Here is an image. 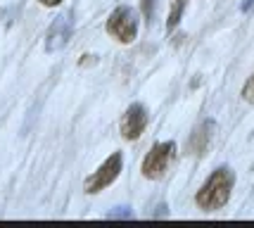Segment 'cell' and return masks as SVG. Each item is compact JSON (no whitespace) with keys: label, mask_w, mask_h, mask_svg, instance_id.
<instances>
[{"label":"cell","mask_w":254,"mask_h":228,"mask_svg":"<svg viewBox=\"0 0 254 228\" xmlns=\"http://www.w3.org/2000/svg\"><path fill=\"white\" fill-rule=\"evenodd\" d=\"M233 185H235V174H233V169L219 166V169L204 181V185L197 190L195 202H197V207L202 212H216V209H221V207L228 202Z\"/></svg>","instance_id":"obj_1"},{"label":"cell","mask_w":254,"mask_h":228,"mask_svg":"<svg viewBox=\"0 0 254 228\" xmlns=\"http://www.w3.org/2000/svg\"><path fill=\"white\" fill-rule=\"evenodd\" d=\"M107 33L119 43H133L138 36V14L126 5L117 7L107 19Z\"/></svg>","instance_id":"obj_2"},{"label":"cell","mask_w":254,"mask_h":228,"mask_svg":"<svg viewBox=\"0 0 254 228\" xmlns=\"http://www.w3.org/2000/svg\"><path fill=\"white\" fill-rule=\"evenodd\" d=\"M174 154H176V143L174 141L152 145V150L147 152L145 159H143V176L145 178H150V181L162 178V176L166 174V169H169L171 159H174Z\"/></svg>","instance_id":"obj_3"},{"label":"cell","mask_w":254,"mask_h":228,"mask_svg":"<svg viewBox=\"0 0 254 228\" xmlns=\"http://www.w3.org/2000/svg\"><path fill=\"white\" fill-rule=\"evenodd\" d=\"M122 164H124L122 152L110 154V157L98 166V171L86 178V183H83L86 193H88V195H95V193H100V190H105L107 185L114 183V181L119 178V174H122Z\"/></svg>","instance_id":"obj_4"},{"label":"cell","mask_w":254,"mask_h":228,"mask_svg":"<svg viewBox=\"0 0 254 228\" xmlns=\"http://www.w3.org/2000/svg\"><path fill=\"white\" fill-rule=\"evenodd\" d=\"M71 31H74L71 12H62L55 22L50 24V29H48V36H45V50H48V53H57V50H62V48L69 43Z\"/></svg>","instance_id":"obj_5"},{"label":"cell","mask_w":254,"mask_h":228,"mask_svg":"<svg viewBox=\"0 0 254 228\" xmlns=\"http://www.w3.org/2000/svg\"><path fill=\"white\" fill-rule=\"evenodd\" d=\"M145 126H147V109L140 102H133L122 119V136L126 141H135V138H140Z\"/></svg>","instance_id":"obj_6"},{"label":"cell","mask_w":254,"mask_h":228,"mask_svg":"<svg viewBox=\"0 0 254 228\" xmlns=\"http://www.w3.org/2000/svg\"><path fill=\"white\" fill-rule=\"evenodd\" d=\"M211 131H214V121H204L202 126L195 129V133L190 136V141H188V150L192 154H204V150L209 148Z\"/></svg>","instance_id":"obj_7"},{"label":"cell","mask_w":254,"mask_h":228,"mask_svg":"<svg viewBox=\"0 0 254 228\" xmlns=\"http://www.w3.org/2000/svg\"><path fill=\"white\" fill-rule=\"evenodd\" d=\"M186 5H188V0H174L171 2V12H169V22H166V31H174L181 22V17H183V12H186Z\"/></svg>","instance_id":"obj_8"},{"label":"cell","mask_w":254,"mask_h":228,"mask_svg":"<svg viewBox=\"0 0 254 228\" xmlns=\"http://www.w3.org/2000/svg\"><path fill=\"white\" fill-rule=\"evenodd\" d=\"M107 219H133V212L128 207H117V209H112Z\"/></svg>","instance_id":"obj_9"},{"label":"cell","mask_w":254,"mask_h":228,"mask_svg":"<svg viewBox=\"0 0 254 228\" xmlns=\"http://www.w3.org/2000/svg\"><path fill=\"white\" fill-rule=\"evenodd\" d=\"M243 98L247 102H254V74L247 78V83L243 86Z\"/></svg>","instance_id":"obj_10"},{"label":"cell","mask_w":254,"mask_h":228,"mask_svg":"<svg viewBox=\"0 0 254 228\" xmlns=\"http://www.w3.org/2000/svg\"><path fill=\"white\" fill-rule=\"evenodd\" d=\"M140 5H143V14L147 22H152V12H155V0H140Z\"/></svg>","instance_id":"obj_11"},{"label":"cell","mask_w":254,"mask_h":228,"mask_svg":"<svg viewBox=\"0 0 254 228\" xmlns=\"http://www.w3.org/2000/svg\"><path fill=\"white\" fill-rule=\"evenodd\" d=\"M38 2H41V5H45V7H57L62 0H38Z\"/></svg>","instance_id":"obj_12"},{"label":"cell","mask_w":254,"mask_h":228,"mask_svg":"<svg viewBox=\"0 0 254 228\" xmlns=\"http://www.w3.org/2000/svg\"><path fill=\"white\" fill-rule=\"evenodd\" d=\"M254 10V0H245L243 2V12H252Z\"/></svg>","instance_id":"obj_13"}]
</instances>
